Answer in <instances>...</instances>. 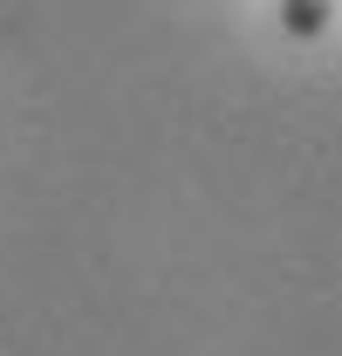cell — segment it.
I'll use <instances>...</instances> for the list:
<instances>
[{"label":"cell","mask_w":342,"mask_h":356,"mask_svg":"<svg viewBox=\"0 0 342 356\" xmlns=\"http://www.w3.org/2000/svg\"><path fill=\"white\" fill-rule=\"evenodd\" d=\"M336 14V0H281V28L288 35H322Z\"/></svg>","instance_id":"1"}]
</instances>
